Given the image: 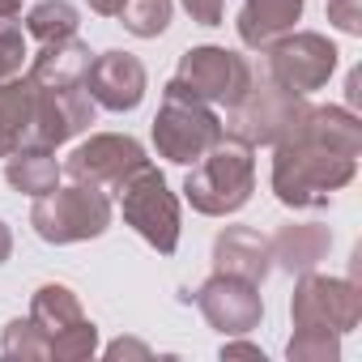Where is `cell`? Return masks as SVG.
I'll return each instance as SVG.
<instances>
[{"label": "cell", "mask_w": 362, "mask_h": 362, "mask_svg": "<svg viewBox=\"0 0 362 362\" xmlns=\"http://www.w3.org/2000/svg\"><path fill=\"white\" fill-rule=\"evenodd\" d=\"M362 153V119L354 107H307L286 141L273 145V197L286 209H328L354 184Z\"/></svg>", "instance_id": "1"}, {"label": "cell", "mask_w": 362, "mask_h": 362, "mask_svg": "<svg viewBox=\"0 0 362 362\" xmlns=\"http://www.w3.org/2000/svg\"><path fill=\"white\" fill-rule=\"evenodd\" d=\"M256 192V158L252 145L239 136H222L201 162H192L184 179V197L205 218H230L239 214Z\"/></svg>", "instance_id": "2"}, {"label": "cell", "mask_w": 362, "mask_h": 362, "mask_svg": "<svg viewBox=\"0 0 362 362\" xmlns=\"http://www.w3.org/2000/svg\"><path fill=\"white\" fill-rule=\"evenodd\" d=\"M149 132H153L158 158H166V162H175V166L201 162V158L226 136L222 115L214 111V103L197 98L192 90H184L175 77H170L166 90H162V107H158Z\"/></svg>", "instance_id": "3"}, {"label": "cell", "mask_w": 362, "mask_h": 362, "mask_svg": "<svg viewBox=\"0 0 362 362\" xmlns=\"http://www.w3.org/2000/svg\"><path fill=\"white\" fill-rule=\"evenodd\" d=\"M307 107H311L307 94L286 90L281 81L269 77L264 64H256L247 94H243L235 107H226L222 128H226V136H239V141L252 145V149H256V145H277V141H286V136L294 132V124L303 119Z\"/></svg>", "instance_id": "4"}, {"label": "cell", "mask_w": 362, "mask_h": 362, "mask_svg": "<svg viewBox=\"0 0 362 362\" xmlns=\"http://www.w3.org/2000/svg\"><path fill=\"white\" fill-rule=\"evenodd\" d=\"M119 214L124 222L162 256H170L179 247V230H184V218H179V197L170 192L166 175L145 158L136 170H128L119 184Z\"/></svg>", "instance_id": "5"}, {"label": "cell", "mask_w": 362, "mask_h": 362, "mask_svg": "<svg viewBox=\"0 0 362 362\" xmlns=\"http://www.w3.org/2000/svg\"><path fill=\"white\" fill-rule=\"evenodd\" d=\"M111 197L103 188H90V184H69V188H52L47 197L35 201L30 209V226L43 243H86V239H98L107 235L111 226Z\"/></svg>", "instance_id": "6"}, {"label": "cell", "mask_w": 362, "mask_h": 362, "mask_svg": "<svg viewBox=\"0 0 362 362\" xmlns=\"http://www.w3.org/2000/svg\"><path fill=\"white\" fill-rule=\"evenodd\" d=\"M294 328H332L354 332L362 320V286L354 277H328V273H298L294 298H290Z\"/></svg>", "instance_id": "7"}, {"label": "cell", "mask_w": 362, "mask_h": 362, "mask_svg": "<svg viewBox=\"0 0 362 362\" xmlns=\"http://www.w3.org/2000/svg\"><path fill=\"white\" fill-rule=\"evenodd\" d=\"M252 69H256V60H247L230 47H218V43H201L179 56L175 81L214 107H235L252 86Z\"/></svg>", "instance_id": "8"}, {"label": "cell", "mask_w": 362, "mask_h": 362, "mask_svg": "<svg viewBox=\"0 0 362 362\" xmlns=\"http://www.w3.org/2000/svg\"><path fill=\"white\" fill-rule=\"evenodd\" d=\"M264 69L273 81H281L286 90L294 94H315L328 86V77L337 73V47L328 43V35L320 30H290L281 39H273L264 52H260Z\"/></svg>", "instance_id": "9"}, {"label": "cell", "mask_w": 362, "mask_h": 362, "mask_svg": "<svg viewBox=\"0 0 362 362\" xmlns=\"http://www.w3.org/2000/svg\"><path fill=\"white\" fill-rule=\"evenodd\" d=\"M145 162V145L128 132H94L90 141H81L60 170L73 184H90V188H115L128 170H136Z\"/></svg>", "instance_id": "10"}, {"label": "cell", "mask_w": 362, "mask_h": 362, "mask_svg": "<svg viewBox=\"0 0 362 362\" xmlns=\"http://www.w3.org/2000/svg\"><path fill=\"white\" fill-rule=\"evenodd\" d=\"M192 298H197L201 315L209 320V328H218L222 337H243V332L260 328V320H264L260 286L226 277V273H214L209 281H201Z\"/></svg>", "instance_id": "11"}, {"label": "cell", "mask_w": 362, "mask_h": 362, "mask_svg": "<svg viewBox=\"0 0 362 362\" xmlns=\"http://www.w3.org/2000/svg\"><path fill=\"white\" fill-rule=\"evenodd\" d=\"M90 124H94V98L86 94V86L39 90V94H35V119H30L26 145H35V149H56V145L73 141L77 132H86Z\"/></svg>", "instance_id": "12"}, {"label": "cell", "mask_w": 362, "mask_h": 362, "mask_svg": "<svg viewBox=\"0 0 362 362\" xmlns=\"http://www.w3.org/2000/svg\"><path fill=\"white\" fill-rule=\"evenodd\" d=\"M145 90H149V73H145V64L132 52H103V56L90 60L86 94L94 98V107L124 115V111L141 107Z\"/></svg>", "instance_id": "13"}, {"label": "cell", "mask_w": 362, "mask_h": 362, "mask_svg": "<svg viewBox=\"0 0 362 362\" xmlns=\"http://www.w3.org/2000/svg\"><path fill=\"white\" fill-rule=\"evenodd\" d=\"M214 273L239 277L260 286L273 273V256H269V239L252 226H222L214 239Z\"/></svg>", "instance_id": "14"}, {"label": "cell", "mask_w": 362, "mask_h": 362, "mask_svg": "<svg viewBox=\"0 0 362 362\" xmlns=\"http://www.w3.org/2000/svg\"><path fill=\"white\" fill-rule=\"evenodd\" d=\"M328 252H332V230L320 226V222H290L269 239L273 264L294 273V277L320 269V260H328Z\"/></svg>", "instance_id": "15"}, {"label": "cell", "mask_w": 362, "mask_h": 362, "mask_svg": "<svg viewBox=\"0 0 362 362\" xmlns=\"http://www.w3.org/2000/svg\"><path fill=\"white\" fill-rule=\"evenodd\" d=\"M90 43H81L77 35L73 39H60V43H43V52L30 60V81L39 90H69V86H86V73H90Z\"/></svg>", "instance_id": "16"}, {"label": "cell", "mask_w": 362, "mask_h": 362, "mask_svg": "<svg viewBox=\"0 0 362 362\" xmlns=\"http://www.w3.org/2000/svg\"><path fill=\"white\" fill-rule=\"evenodd\" d=\"M303 18V0H243L239 9V43L252 47V52H264L273 39L290 35Z\"/></svg>", "instance_id": "17"}, {"label": "cell", "mask_w": 362, "mask_h": 362, "mask_svg": "<svg viewBox=\"0 0 362 362\" xmlns=\"http://www.w3.org/2000/svg\"><path fill=\"white\" fill-rule=\"evenodd\" d=\"M35 94H39V86L22 73L0 81V158H9L13 149L26 145L30 119H35Z\"/></svg>", "instance_id": "18"}, {"label": "cell", "mask_w": 362, "mask_h": 362, "mask_svg": "<svg viewBox=\"0 0 362 362\" xmlns=\"http://www.w3.org/2000/svg\"><path fill=\"white\" fill-rule=\"evenodd\" d=\"M60 162L52 149H35V145H22L5 158V179H9V188L22 192V197H47L52 188H60Z\"/></svg>", "instance_id": "19"}, {"label": "cell", "mask_w": 362, "mask_h": 362, "mask_svg": "<svg viewBox=\"0 0 362 362\" xmlns=\"http://www.w3.org/2000/svg\"><path fill=\"white\" fill-rule=\"evenodd\" d=\"M30 320L47 332V341H56L60 332H69L73 324H81L86 311H81V298H77L69 286L47 281V286H39V290L30 294Z\"/></svg>", "instance_id": "20"}, {"label": "cell", "mask_w": 362, "mask_h": 362, "mask_svg": "<svg viewBox=\"0 0 362 362\" xmlns=\"http://www.w3.org/2000/svg\"><path fill=\"white\" fill-rule=\"evenodd\" d=\"M81 26V13L69 0H39V5L26 13V35L39 39V43H60V39H73Z\"/></svg>", "instance_id": "21"}, {"label": "cell", "mask_w": 362, "mask_h": 362, "mask_svg": "<svg viewBox=\"0 0 362 362\" xmlns=\"http://www.w3.org/2000/svg\"><path fill=\"white\" fill-rule=\"evenodd\" d=\"M170 13H175V0H124L119 26L136 39H158L170 26Z\"/></svg>", "instance_id": "22"}, {"label": "cell", "mask_w": 362, "mask_h": 362, "mask_svg": "<svg viewBox=\"0 0 362 362\" xmlns=\"http://www.w3.org/2000/svg\"><path fill=\"white\" fill-rule=\"evenodd\" d=\"M0 354H5V358H22V362H43V358H52V341H47V332L26 315V320H9V324H5Z\"/></svg>", "instance_id": "23"}, {"label": "cell", "mask_w": 362, "mask_h": 362, "mask_svg": "<svg viewBox=\"0 0 362 362\" xmlns=\"http://www.w3.org/2000/svg\"><path fill=\"white\" fill-rule=\"evenodd\" d=\"M290 362H337L341 358V332L332 328H294L286 345Z\"/></svg>", "instance_id": "24"}, {"label": "cell", "mask_w": 362, "mask_h": 362, "mask_svg": "<svg viewBox=\"0 0 362 362\" xmlns=\"http://www.w3.org/2000/svg\"><path fill=\"white\" fill-rule=\"evenodd\" d=\"M94 354H98V328L90 324V315L52 341V358H60V362H81V358H94Z\"/></svg>", "instance_id": "25"}, {"label": "cell", "mask_w": 362, "mask_h": 362, "mask_svg": "<svg viewBox=\"0 0 362 362\" xmlns=\"http://www.w3.org/2000/svg\"><path fill=\"white\" fill-rule=\"evenodd\" d=\"M26 35H22V26H18V18H0V81H9V77H18L22 73V64H26Z\"/></svg>", "instance_id": "26"}, {"label": "cell", "mask_w": 362, "mask_h": 362, "mask_svg": "<svg viewBox=\"0 0 362 362\" xmlns=\"http://www.w3.org/2000/svg\"><path fill=\"white\" fill-rule=\"evenodd\" d=\"M328 22L341 35H362V0H328Z\"/></svg>", "instance_id": "27"}, {"label": "cell", "mask_w": 362, "mask_h": 362, "mask_svg": "<svg viewBox=\"0 0 362 362\" xmlns=\"http://www.w3.org/2000/svg\"><path fill=\"white\" fill-rule=\"evenodd\" d=\"M184 13L197 22V26H222L226 18V0H179Z\"/></svg>", "instance_id": "28"}, {"label": "cell", "mask_w": 362, "mask_h": 362, "mask_svg": "<svg viewBox=\"0 0 362 362\" xmlns=\"http://www.w3.org/2000/svg\"><path fill=\"white\" fill-rule=\"evenodd\" d=\"M149 354H153V349L141 345V341H132V337H119V341L107 345V358H149Z\"/></svg>", "instance_id": "29"}, {"label": "cell", "mask_w": 362, "mask_h": 362, "mask_svg": "<svg viewBox=\"0 0 362 362\" xmlns=\"http://www.w3.org/2000/svg\"><path fill=\"white\" fill-rule=\"evenodd\" d=\"M222 358H252V362H264V349L252 345V341H226V345H222Z\"/></svg>", "instance_id": "30"}, {"label": "cell", "mask_w": 362, "mask_h": 362, "mask_svg": "<svg viewBox=\"0 0 362 362\" xmlns=\"http://www.w3.org/2000/svg\"><path fill=\"white\" fill-rule=\"evenodd\" d=\"M13 256V230H9V222L0 218V264H5Z\"/></svg>", "instance_id": "31"}, {"label": "cell", "mask_w": 362, "mask_h": 362, "mask_svg": "<svg viewBox=\"0 0 362 362\" xmlns=\"http://www.w3.org/2000/svg\"><path fill=\"white\" fill-rule=\"evenodd\" d=\"M358 86H362V77H358V73H349V81H345V90H349V94H345V98H349V107H354V103H358V94H362Z\"/></svg>", "instance_id": "32"}, {"label": "cell", "mask_w": 362, "mask_h": 362, "mask_svg": "<svg viewBox=\"0 0 362 362\" xmlns=\"http://www.w3.org/2000/svg\"><path fill=\"white\" fill-rule=\"evenodd\" d=\"M22 13V0H0V18H18Z\"/></svg>", "instance_id": "33"}]
</instances>
